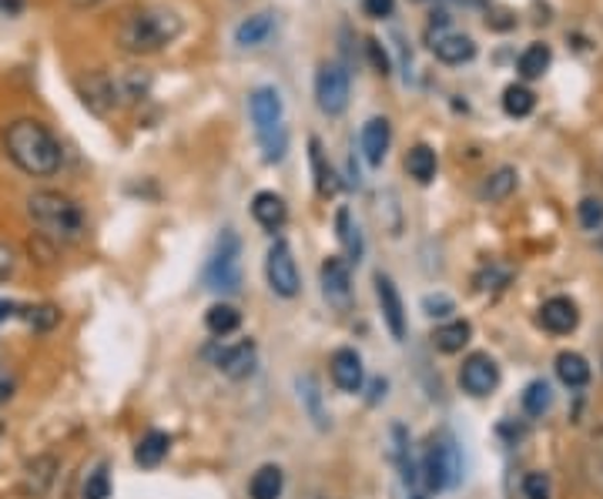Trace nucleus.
Listing matches in <instances>:
<instances>
[{"label":"nucleus","instance_id":"16","mask_svg":"<svg viewBox=\"0 0 603 499\" xmlns=\"http://www.w3.org/2000/svg\"><path fill=\"white\" fill-rule=\"evenodd\" d=\"M329 373H333V382L342 389V392H362V382H365V366H362V355L349 345L336 349L333 358H329Z\"/></svg>","mask_w":603,"mask_h":499},{"label":"nucleus","instance_id":"27","mask_svg":"<svg viewBox=\"0 0 603 499\" xmlns=\"http://www.w3.org/2000/svg\"><path fill=\"white\" fill-rule=\"evenodd\" d=\"M406 171H409V178L415 181V185H433V178H436V171H439L436 151H433L430 145H415V148H409V155H406Z\"/></svg>","mask_w":603,"mask_h":499},{"label":"nucleus","instance_id":"12","mask_svg":"<svg viewBox=\"0 0 603 499\" xmlns=\"http://www.w3.org/2000/svg\"><path fill=\"white\" fill-rule=\"evenodd\" d=\"M77 95L84 101L87 111H95L98 118H108L111 111H118V90L108 71H87L84 77H77Z\"/></svg>","mask_w":603,"mask_h":499},{"label":"nucleus","instance_id":"37","mask_svg":"<svg viewBox=\"0 0 603 499\" xmlns=\"http://www.w3.org/2000/svg\"><path fill=\"white\" fill-rule=\"evenodd\" d=\"M577 218L583 232H603V202L600 198H583L577 205Z\"/></svg>","mask_w":603,"mask_h":499},{"label":"nucleus","instance_id":"10","mask_svg":"<svg viewBox=\"0 0 603 499\" xmlns=\"http://www.w3.org/2000/svg\"><path fill=\"white\" fill-rule=\"evenodd\" d=\"M459 386L467 395L473 399H486L499 389V366L496 358L486 352H473L462 358V369H459Z\"/></svg>","mask_w":603,"mask_h":499},{"label":"nucleus","instance_id":"32","mask_svg":"<svg viewBox=\"0 0 603 499\" xmlns=\"http://www.w3.org/2000/svg\"><path fill=\"white\" fill-rule=\"evenodd\" d=\"M550 61H553V51L546 48V44H530L517 61V71L523 81H536L550 71Z\"/></svg>","mask_w":603,"mask_h":499},{"label":"nucleus","instance_id":"19","mask_svg":"<svg viewBox=\"0 0 603 499\" xmlns=\"http://www.w3.org/2000/svg\"><path fill=\"white\" fill-rule=\"evenodd\" d=\"M255 342L245 339V342H236V345H225L215 358V366L228 376V379H249L255 373Z\"/></svg>","mask_w":603,"mask_h":499},{"label":"nucleus","instance_id":"35","mask_svg":"<svg viewBox=\"0 0 603 499\" xmlns=\"http://www.w3.org/2000/svg\"><path fill=\"white\" fill-rule=\"evenodd\" d=\"M550 405H553V389H550V382L533 379V382L523 389V413H527V416H546Z\"/></svg>","mask_w":603,"mask_h":499},{"label":"nucleus","instance_id":"26","mask_svg":"<svg viewBox=\"0 0 603 499\" xmlns=\"http://www.w3.org/2000/svg\"><path fill=\"white\" fill-rule=\"evenodd\" d=\"M556 379H560L567 389H583L590 382V362L580 352H560L556 355Z\"/></svg>","mask_w":603,"mask_h":499},{"label":"nucleus","instance_id":"20","mask_svg":"<svg viewBox=\"0 0 603 499\" xmlns=\"http://www.w3.org/2000/svg\"><path fill=\"white\" fill-rule=\"evenodd\" d=\"M309 165H312V178H315V192L322 198H336L342 185H339V174H336V168H333V161L318 138H309Z\"/></svg>","mask_w":603,"mask_h":499},{"label":"nucleus","instance_id":"3","mask_svg":"<svg viewBox=\"0 0 603 499\" xmlns=\"http://www.w3.org/2000/svg\"><path fill=\"white\" fill-rule=\"evenodd\" d=\"M184 21L168 11V8H142L124 17V24L118 27V44L128 54H158L181 37Z\"/></svg>","mask_w":603,"mask_h":499},{"label":"nucleus","instance_id":"11","mask_svg":"<svg viewBox=\"0 0 603 499\" xmlns=\"http://www.w3.org/2000/svg\"><path fill=\"white\" fill-rule=\"evenodd\" d=\"M318 279H322V295L326 302L339 312H349L352 305V271L349 261L342 255H329L318 268Z\"/></svg>","mask_w":603,"mask_h":499},{"label":"nucleus","instance_id":"40","mask_svg":"<svg viewBox=\"0 0 603 499\" xmlns=\"http://www.w3.org/2000/svg\"><path fill=\"white\" fill-rule=\"evenodd\" d=\"M423 312L430 315V319H453V312H456V305H453V299L449 295H443V292H436V295H426L423 299Z\"/></svg>","mask_w":603,"mask_h":499},{"label":"nucleus","instance_id":"7","mask_svg":"<svg viewBox=\"0 0 603 499\" xmlns=\"http://www.w3.org/2000/svg\"><path fill=\"white\" fill-rule=\"evenodd\" d=\"M349 95H352V87H349V71H346L339 61L318 64V74H315V105H318V111L326 114V118L346 114Z\"/></svg>","mask_w":603,"mask_h":499},{"label":"nucleus","instance_id":"17","mask_svg":"<svg viewBox=\"0 0 603 499\" xmlns=\"http://www.w3.org/2000/svg\"><path fill=\"white\" fill-rule=\"evenodd\" d=\"M275 31H278V14L258 11V14L245 17L236 27V44H239L242 51H258V48H265V44L275 37Z\"/></svg>","mask_w":603,"mask_h":499},{"label":"nucleus","instance_id":"6","mask_svg":"<svg viewBox=\"0 0 603 499\" xmlns=\"http://www.w3.org/2000/svg\"><path fill=\"white\" fill-rule=\"evenodd\" d=\"M426 44H430V51L436 54V61L443 64H467L477 58V40L470 34H459L449 27V17L446 14H436L433 24L426 27Z\"/></svg>","mask_w":603,"mask_h":499},{"label":"nucleus","instance_id":"29","mask_svg":"<svg viewBox=\"0 0 603 499\" xmlns=\"http://www.w3.org/2000/svg\"><path fill=\"white\" fill-rule=\"evenodd\" d=\"M517 181H520L517 168L503 165V168H496V171L483 181V185H480V198H483V202H506L509 195L517 192Z\"/></svg>","mask_w":603,"mask_h":499},{"label":"nucleus","instance_id":"5","mask_svg":"<svg viewBox=\"0 0 603 499\" xmlns=\"http://www.w3.org/2000/svg\"><path fill=\"white\" fill-rule=\"evenodd\" d=\"M242 242L236 232H221L218 245H215V255L205 268V282L208 289L215 292H239L242 285Z\"/></svg>","mask_w":603,"mask_h":499},{"label":"nucleus","instance_id":"38","mask_svg":"<svg viewBox=\"0 0 603 499\" xmlns=\"http://www.w3.org/2000/svg\"><path fill=\"white\" fill-rule=\"evenodd\" d=\"M473 282H477L480 292H499V289H506V282H509V268L490 261V265H483V271H480V276H477Z\"/></svg>","mask_w":603,"mask_h":499},{"label":"nucleus","instance_id":"43","mask_svg":"<svg viewBox=\"0 0 603 499\" xmlns=\"http://www.w3.org/2000/svg\"><path fill=\"white\" fill-rule=\"evenodd\" d=\"M17 248L8 245V242H0V282H8L14 271H17Z\"/></svg>","mask_w":603,"mask_h":499},{"label":"nucleus","instance_id":"8","mask_svg":"<svg viewBox=\"0 0 603 499\" xmlns=\"http://www.w3.org/2000/svg\"><path fill=\"white\" fill-rule=\"evenodd\" d=\"M265 279H268V289L278 299H296L299 295V289H302L299 265H296L292 245L286 239H275L272 242V248L265 255Z\"/></svg>","mask_w":603,"mask_h":499},{"label":"nucleus","instance_id":"48","mask_svg":"<svg viewBox=\"0 0 603 499\" xmlns=\"http://www.w3.org/2000/svg\"><path fill=\"white\" fill-rule=\"evenodd\" d=\"M71 8H77V11H91V8H98V4H105V0H68Z\"/></svg>","mask_w":603,"mask_h":499},{"label":"nucleus","instance_id":"1","mask_svg":"<svg viewBox=\"0 0 603 499\" xmlns=\"http://www.w3.org/2000/svg\"><path fill=\"white\" fill-rule=\"evenodd\" d=\"M4 151L31 178H55L64 165V148L58 134L37 118H17L8 124Z\"/></svg>","mask_w":603,"mask_h":499},{"label":"nucleus","instance_id":"44","mask_svg":"<svg viewBox=\"0 0 603 499\" xmlns=\"http://www.w3.org/2000/svg\"><path fill=\"white\" fill-rule=\"evenodd\" d=\"M362 11L373 21H386L396 11V0H362Z\"/></svg>","mask_w":603,"mask_h":499},{"label":"nucleus","instance_id":"13","mask_svg":"<svg viewBox=\"0 0 603 499\" xmlns=\"http://www.w3.org/2000/svg\"><path fill=\"white\" fill-rule=\"evenodd\" d=\"M58 470H61V460L55 457V452H37L34 460H27V466L21 473V496H27V499L48 496V489L58 479Z\"/></svg>","mask_w":603,"mask_h":499},{"label":"nucleus","instance_id":"50","mask_svg":"<svg viewBox=\"0 0 603 499\" xmlns=\"http://www.w3.org/2000/svg\"><path fill=\"white\" fill-rule=\"evenodd\" d=\"M4 429H8V426H4V423H0V439H4Z\"/></svg>","mask_w":603,"mask_h":499},{"label":"nucleus","instance_id":"14","mask_svg":"<svg viewBox=\"0 0 603 499\" xmlns=\"http://www.w3.org/2000/svg\"><path fill=\"white\" fill-rule=\"evenodd\" d=\"M376 299H379V312H383V322L389 329V336L396 342L406 339V305H402V295L396 289V282L383 271H376Z\"/></svg>","mask_w":603,"mask_h":499},{"label":"nucleus","instance_id":"23","mask_svg":"<svg viewBox=\"0 0 603 499\" xmlns=\"http://www.w3.org/2000/svg\"><path fill=\"white\" fill-rule=\"evenodd\" d=\"M168 449H171V436L161 433V429H152V433H145L142 439H137V446H134V463L142 466V470H155V466L165 463Z\"/></svg>","mask_w":603,"mask_h":499},{"label":"nucleus","instance_id":"2","mask_svg":"<svg viewBox=\"0 0 603 499\" xmlns=\"http://www.w3.org/2000/svg\"><path fill=\"white\" fill-rule=\"evenodd\" d=\"M27 218L34 221L37 235H44L55 245H74L84 239V229H87L84 208L71 195L51 192V188L27 195Z\"/></svg>","mask_w":603,"mask_h":499},{"label":"nucleus","instance_id":"4","mask_svg":"<svg viewBox=\"0 0 603 499\" xmlns=\"http://www.w3.org/2000/svg\"><path fill=\"white\" fill-rule=\"evenodd\" d=\"M252 124H255V138L262 145V158L268 165L286 161L289 155V127H286V105L282 95L275 87H255L249 98Z\"/></svg>","mask_w":603,"mask_h":499},{"label":"nucleus","instance_id":"39","mask_svg":"<svg viewBox=\"0 0 603 499\" xmlns=\"http://www.w3.org/2000/svg\"><path fill=\"white\" fill-rule=\"evenodd\" d=\"M81 496L84 499H111V476H108L105 466H98L95 473L84 479V492Z\"/></svg>","mask_w":603,"mask_h":499},{"label":"nucleus","instance_id":"36","mask_svg":"<svg viewBox=\"0 0 603 499\" xmlns=\"http://www.w3.org/2000/svg\"><path fill=\"white\" fill-rule=\"evenodd\" d=\"M21 315L27 319V326L34 332H51L61 322V312L55 305H34V308H21Z\"/></svg>","mask_w":603,"mask_h":499},{"label":"nucleus","instance_id":"33","mask_svg":"<svg viewBox=\"0 0 603 499\" xmlns=\"http://www.w3.org/2000/svg\"><path fill=\"white\" fill-rule=\"evenodd\" d=\"M533 108H536V95H533L527 84H509L503 90V111L509 118H530Z\"/></svg>","mask_w":603,"mask_h":499},{"label":"nucleus","instance_id":"41","mask_svg":"<svg viewBox=\"0 0 603 499\" xmlns=\"http://www.w3.org/2000/svg\"><path fill=\"white\" fill-rule=\"evenodd\" d=\"M523 496L527 499H550V476L546 473H527L523 476Z\"/></svg>","mask_w":603,"mask_h":499},{"label":"nucleus","instance_id":"15","mask_svg":"<svg viewBox=\"0 0 603 499\" xmlns=\"http://www.w3.org/2000/svg\"><path fill=\"white\" fill-rule=\"evenodd\" d=\"M540 326L550 336H570L580 326V308L567 295H553L540 305Z\"/></svg>","mask_w":603,"mask_h":499},{"label":"nucleus","instance_id":"18","mask_svg":"<svg viewBox=\"0 0 603 499\" xmlns=\"http://www.w3.org/2000/svg\"><path fill=\"white\" fill-rule=\"evenodd\" d=\"M362 158L379 168L389 155V145H393V127H389V118H369L362 124Z\"/></svg>","mask_w":603,"mask_h":499},{"label":"nucleus","instance_id":"47","mask_svg":"<svg viewBox=\"0 0 603 499\" xmlns=\"http://www.w3.org/2000/svg\"><path fill=\"white\" fill-rule=\"evenodd\" d=\"M14 315H21V305H14V302H4V299H0V322L14 319Z\"/></svg>","mask_w":603,"mask_h":499},{"label":"nucleus","instance_id":"46","mask_svg":"<svg viewBox=\"0 0 603 499\" xmlns=\"http://www.w3.org/2000/svg\"><path fill=\"white\" fill-rule=\"evenodd\" d=\"M27 0H0V17H17Z\"/></svg>","mask_w":603,"mask_h":499},{"label":"nucleus","instance_id":"22","mask_svg":"<svg viewBox=\"0 0 603 499\" xmlns=\"http://www.w3.org/2000/svg\"><path fill=\"white\" fill-rule=\"evenodd\" d=\"M252 218L262 224L265 232H278L282 224L289 221V205L282 195H275V192H258L252 198Z\"/></svg>","mask_w":603,"mask_h":499},{"label":"nucleus","instance_id":"45","mask_svg":"<svg viewBox=\"0 0 603 499\" xmlns=\"http://www.w3.org/2000/svg\"><path fill=\"white\" fill-rule=\"evenodd\" d=\"M14 389H17V379H14V373L0 369V405H4V402H11Z\"/></svg>","mask_w":603,"mask_h":499},{"label":"nucleus","instance_id":"49","mask_svg":"<svg viewBox=\"0 0 603 499\" xmlns=\"http://www.w3.org/2000/svg\"><path fill=\"white\" fill-rule=\"evenodd\" d=\"M596 248H600V255H603V232H600V239H596Z\"/></svg>","mask_w":603,"mask_h":499},{"label":"nucleus","instance_id":"28","mask_svg":"<svg viewBox=\"0 0 603 499\" xmlns=\"http://www.w3.org/2000/svg\"><path fill=\"white\" fill-rule=\"evenodd\" d=\"M282 489H286V473L278 466H258L255 476L249 479V496L252 499H282Z\"/></svg>","mask_w":603,"mask_h":499},{"label":"nucleus","instance_id":"51","mask_svg":"<svg viewBox=\"0 0 603 499\" xmlns=\"http://www.w3.org/2000/svg\"><path fill=\"white\" fill-rule=\"evenodd\" d=\"M412 499H423V496H412Z\"/></svg>","mask_w":603,"mask_h":499},{"label":"nucleus","instance_id":"21","mask_svg":"<svg viewBox=\"0 0 603 499\" xmlns=\"http://www.w3.org/2000/svg\"><path fill=\"white\" fill-rule=\"evenodd\" d=\"M114 81V90H118V105H137V101H145L148 98V90H152V74L145 68H118L111 74Z\"/></svg>","mask_w":603,"mask_h":499},{"label":"nucleus","instance_id":"25","mask_svg":"<svg viewBox=\"0 0 603 499\" xmlns=\"http://www.w3.org/2000/svg\"><path fill=\"white\" fill-rule=\"evenodd\" d=\"M299 399H302V410L309 413V419L315 423V429H329L333 419H329V410L326 402H322V389H318V379L315 376H299Z\"/></svg>","mask_w":603,"mask_h":499},{"label":"nucleus","instance_id":"9","mask_svg":"<svg viewBox=\"0 0 603 499\" xmlns=\"http://www.w3.org/2000/svg\"><path fill=\"white\" fill-rule=\"evenodd\" d=\"M459 479V452H456V442L453 439H436L430 442L426 457H423V483L433 489V492H443L449 486H456Z\"/></svg>","mask_w":603,"mask_h":499},{"label":"nucleus","instance_id":"42","mask_svg":"<svg viewBox=\"0 0 603 499\" xmlns=\"http://www.w3.org/2000/svg\"><path fill=\"white\" fill-rule=\"evenodd\" d=\"M365 51H369V58H373V68L386 77L389 71H393V64H389V54H386V48L376 40V37H369L365 40Z\"/></svg>","mask_w":603,"mask_h":499},{"label":"nucleus","instance_id":"31","mask_svg":"<svg viewBox=\"0 0 603 499\" xmlns=\"http://www.w3.org/2000/svg\"><path fill=\"white\" fill-rule=\"evenodd\" d=\"M583 473H587V483L596 492H603V429H596L583 446Z\"/></svg>","mask_w":603,"mask_h":499},{"label":"nucleus","instance_id":"34","mask_svg":"<svg viewBox=\"0 0 603 499\" xmlns=\"http://www.w3.org/2000/svg\"><path fill=\"white\" fill-rule=\"evenodd\" d=\"M336 235H339L342 248L349 252V261H359L362 252H365V245H362L359 224L352 221V211L349 208H339V215H336Z\"/></svg>","mask_w":603,"mask_h":499},{"label":"nucleus","instance_id":"30","mask_svg":"<svg viewBox=\"0 0 603 499\" xmlns=\"http://www.w3.org/2000/svg\"><path fill=\"white\" fill-rule=\"evenodd\" d=\"M239 326H242V312L236 305H228V302H218V305H212L205 312V329L212 336H221L225 339L231 332H239Z\"/></svg>","mask_w":603,"mask_h":499},{"label":"nucleus","instance_id":"24","mask_svg":"<svg viewBox=\"0 0 603 499\" xmlns=\"http://www.w3.org/2000/svg\"><path fill=\"white\" fill-rule=\"evenodd\" d=\"M470 339H473V326H470L467 319H446V322L436 326V332H433V345H436L443 355L462 352V349L470 345Z\"/></svg>","mask_w":603,"mask_h":499}]
</instances>
